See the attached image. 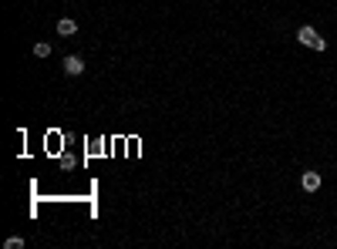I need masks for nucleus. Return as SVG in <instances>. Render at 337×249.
<instances>
[{
    "mask_svg": "<svg viewBox=\"0 0 337 249\" xmlns=\"http://www.w3.org/2000/svg\"><path fill=\"white\" fill-rule=\"evenodd\" d=\"M64 74H71V78H78V74H85V61H81L78 54L64 57Z\"/></svg>",
    "mask_w": 337,
    "mask_h": 249,
    "instance_id": "2",
    "label": "nucleus"
},
{
    "mask_svg": "<svg viewBox=\"0 0 337 249\" xmlns=\"http://www.w3.org/2000/svg\"><path fill=\"white\" fill-rule=\"evenodd\" d=\"M4 246H7V249H21V246H24V239H21V236H11L7 242H4Z\"/></svg>",
    "mask_w": 337,
    "mask_h": 249,
    "instance_id": "6",
    "label": "nucleus"
},
{
    "mask_svg": "<svg viewBox=\"0 0 337 249\" xmlns=\"http://www.w3.org/2000/svg\"><path fill=\"white\" fill-rule=\"evenodd\" d=\"M297 41H300L303 47H314V51H324V47H327V41H324V37H320V34H317V31H314V27H310V24L297 31Z\"/></svg>",
    "mask_w": 337,
    "mask_h": 249,
    "instance_id": "1",
    "label": "nucleus"
},
{
    "mask_svg": "<svg viewBox=\"0 0 337 249\" xmlns=\"http://www.w3.org/2000/svg\"><path fill=\"white\" fill-rule=\"evenodd\" d=\"M34 54H37V57H47V54H51V44H44V41H41V44H34Z\"/></svg>",
    "mask_w": 337,
    "mask_h": 249,
    "instance_id": "5",
    "label": "nucleus"
},
{
    "mask_svg": "<svg viewBox=\"0 0 337 249\" xmlns=\"http://www.w3.org/2000/svg\"><path fill=\"white\" fill-rule=\"evenodd\" d=\"M57 34H61V37H71V34H78V24L71 21V17H64V21H57Z\"/></svg>",
    "mask_w": 337,
    "mask_h": 249,
    "instance_id": "4",
    "label": "nucleus"
},
{
    "mask_svg": "<svg viewBox=\"0 0 337 249\" xmlns=\"http://www.w3.org/2000/svg\"><path fill=\"white\" fill-rule=\"evenodd\" d=\"M300 185H303V192H317V189H320V175H317V172H303Z\"/></svg>",
    "mask_w": 337,
    "mask_h": 249,
    "instance_id": "3",
    "label": "nucleus"
}]
</instances>
